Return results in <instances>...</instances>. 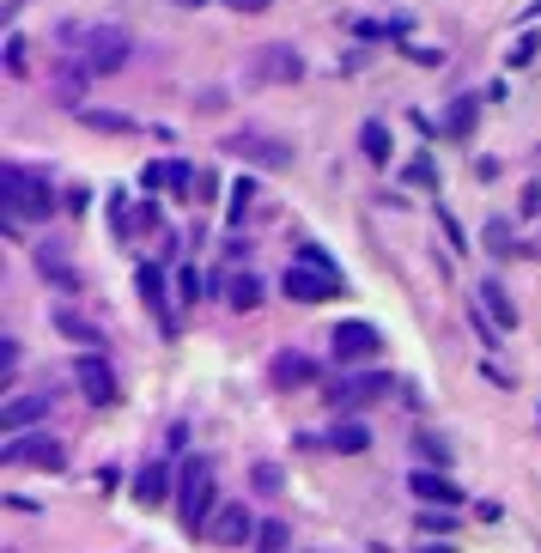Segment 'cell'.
Segmentation results:
<instances>
[{
    "mask_svg": "<svg viewBox=\"0 0 541 553\" xmlns=\"http://www.w3.org/2000/svg\"><path fill=\"white\" fill-rule=\"evenodd\" d=\"M213 511H219V474H213L207 456H195V462H183V474H177V517H183L189 535H207Z\"/></svg>",
    "mask_w": 541,
    "mask_h": 553,
    "instance_id": "cell-1",
    "label": "cell"
},
{
    "mask_svg": "<svg viewBox=\"0 0 541 553\" xmlns=\"http://www.w3.org/2000/svg\"><path fill=\"white\" fill-rule=\"evenodd\" d=\"M280 292H286L292 304H329V298L341 292V274H335V262H329L317 244H304V250H298V262L286 268Z\"/></svg>",
    "mask_w": 541,
    "mask_h": 553,
    "instance_id": "cell-2",
    "label": "cell"
},
{
    "mask_svg": "<svg viewBox=\"0 0 541 553\" xmlns=\"http://www.w3.org/2000/svg\"><path fill=\"white\" fill-rule=\"evenodd\" d=\"M0 201H7V225L19 231V219H49L55 189L43 177H31L25 165H0Z\"/></svg>",
    "mask_w": 541,
    "mask_h": 553,
    "instance_id": "cell-3",
    "label": "cell"
},
{
    "mask_svg": "<svg viewBox=\"0 0 541 553\" xmlns=\"http://www.w3.org/2000/svg\"><path fill=\"white\" fill-rule=\"evenodd\" d=\"M0 462H7V468H43V474H61V468H67V444L49 438V432H19V438H7Z\"/></svg>",
    "mask_w": 541,
    "mask_h": 553,
    "instance_id": "cell-4",
    "label": "cell"
},
{
    "mask_svg": "<svg viewBox=\"0 0 541 553\" xmlns=\"http://www.w3.org/2000/svg\"><path fill=\"white\" fill-rule=\"evenodd\" d=\"M128 55H134V43H128V31H116V25H98V31L80 37V61H86V73H122Z\"/></svg>",
    "mask_w": 541,
    "mask_h": 553,
    "instance_id": "cell-5",
    "label": "cell"
},
{
    "mask_svg": "<svg viewBox=\"0 0 541 553\" xmlns=\"http://www.w3.org/2000/svg\"><path fill=\"white\" fill-rule=\"evenodd\" d=\"M225 152H231V158H244V165H256V171H286V165H292V146H286L280 134H256V128L231 134V140H225Z\"/></svg>",
    "mask_w": 541,
    "mask_h": 553,
    "instance_id": "cell-6",
    "label": "cell"
},
{
    "mask_svg": "<svg viewBox=\"0 0 541 553\" xmlns=\"http://www.w3.org/2000/svg\"><path fill=\"white\" fill-rule=\"evenodd\" d=\"M329 347H335V365H365V359L383 353V329L365 323V316H353V323H335Z\"/></svg>",
    "mask_w": 541,
    "mask_h": 553,
    "instance_id": "cell-7",
    "label": "cell"
},
{
    "mask_svg": "<svg viewBox=\"0 0 541 553\" xmlns=\"http://www.w3.org/2000/svg\"><path fill=\"white\" fill-rule=\"evenodd\" d=\"M250 73L262 79V86H292V79H304V55L292 43H262L250 55Z\"/></svg>",
    "mask_w": 541,
    "mask_h": 553,
    "instance_id": "cell-8",
    "label": "cell"
},
{
    "mask_svg": "<svg viewBox=\"0 0 541 553\" xmlns=\"http://www.w3.org/2000/svg\"><path fill=\"white\" fill-rule=\"evenodd\" d=\"M55 414V395L49 389H31V395H7V402H0V432H31L37 420H49Z\"/></svg>",
    "mask_w": 541,
    "mask_h": 553,
    "instance_id": "cell-9",
    "label": "cell"
},
{
    "mask_svg": "<svg viewBox=\"0 0 541 553\" xmlns=\"http://www.w3.org/2000/svg\"><path fill=\"white\" fill-rule=\"evenodd\" d=\"M256 517H250V505H219L213 511V523H207V541L213 547H256Z\"/></svg>",
    "mask_w": 541,
    "mask_h": 553,
    "instance_id": "cell-10",
    "label": "cell"
},
{
    "mask_svg": "<svg viewBox=\"0 0 541 553\" xmlns=\"http://www.w3.org/2000/svg\"><path fill=\"white\" fill-rule=\"evenodd\" d=\"M73 377H80V395H86L92 408H110V402H116V371H110L98 353H80V359H73Z\"/></svg>",
    "mask_w": 541,
    "mask_h": 553,
    "instance_id": "cell-11",
    "label": "cell"
},
{
    "mask_svg": "<svg viewBox=\"0 0 541 553\" xmlns=\"http://www.w3.org/2000/svg\"><path fill=\"white\" fill-rule=\"evenodd\" d=\"M390 389H396V377L365 371V377H341V383H335V402H341V408H371V402H383Z\"/></svg>",
    "mask_w": 541,
    "mask_h": 553,
    "instance_id": "cell-12",
    "label": "cell"
},
{
    "mask_svg": "<svg viewBox=\"0 0 541 553\" xmlns=\"http://www.w3.org/2000/svg\"><path fill=\"white\" fill-rule=\"evenodd\" d=\"M408 487H414L426 505H444V511H450V505H462V487L450 481V474H438V468H420V474H408Z\"/></svg>",
    "mask_w": 541,
    "mask_h": 553,
    "instance_id": "cell-13",
    "label": "cell"
},
{
    "mask_svg": "<svg viewBox=\"0 0 541 553\" xmlns=\"http://www.w3.org/2000/svg\"><path fill=\"white\" fill-rule=\"evenodd\" d=\"M274 383L280 389H304V383H317V365H311V353H274Z\"/></svg>",
    "mask_w": 541,
    "mask_h": 553,
    "instance_id": "cell-14",
    "label": "cell"
},
{
    "mask_svg": "<svg viewBox=\"0 0 541 553\" xmlns=\"http://www.w3.org/2000/svg\"><path fill=\"white\" fill-rule=\"evenodd\" d=\"M134 499H140V505H165V499H171V468H165V462H146V468L134 474Z\"/></svg>",
    "mask_w": 541,
    "mask_h": 553,
    "instance_id": "cell-15",
    "label": "cell"
},
{
    "mask_svg": "<svg viewBox=\"0 0 541 553\" xmlns=\"http://www.w3.org/2000/svg\"><path fill=\"white\" fill-rule=\"evenodd\" d=\"M134 286H140V304H152V310H159V323H165V335H171V304H165V274H159V268L146 262V268L134 274Z\"/></svg>",
    "mask_w": 541,
    "mask_h": 553,
    "instance_id": "cell-16",
    "label": "cell"
},
{
    "mask_svg": "<svg viewBox=\"0 0 541 553\" xmlns=\"http://www.w3.org/2000/svg\"><path fill=\"white\" fill-rule=\"evenodd\" d=\"M37 268H43V280H49V286H61V292H80V274H73V262H67L55 244H43V250H37Z\"/></svg>",
    "mask_w": 541,
    "mask_h": 553,
    "instance_id": "cell-17",
    "label": "cell"
},
{
    "mask_svg": "<svg viewBox=\"0 0 541 553\" xmlns=\"http://www.w3.org/2000/svg\"><path fill=\"white\" fill-rule=\"evenodd\" d=\"M481 304L493 310V329H499V335L517 329V304H511V292H505L499 280H481Z\"/></svg>",
    "mask_w": 541,
    "mask_h": 553,
    "instance_id": "cell-18",
    "label": "cell"
},
{
    "mask_svg": "<svg viewBox=\"0 0 541 553\" xmlns=\"http://www.w3.org/2000/svg\"><path fill=\"white\" fill-rule=\"evenodd\" d=\"M475 116H481V98H456V104L444 110V134H450V140H469Z\"/></svg>",
    "mask_w": 541,
    "mask_h": 553,
    "instance_id": "cell-19",
    "label": "cell"
},
{
    "mask_svg": "<svg viewBox=\"0 0 541 553\" xmlns=\"http://www.w3.org/2000/svg\"><path fill=\"white\" fill-rule=\"evenodd\" d=\"M365 444H371V432H365L359 420H335V426H329V450H341V456H359Z\"/></svg>",
    "mask_w": 541,
    "mask_h": 553,
    "instance_id": "cell-20",
    "label": "cell"
},
{
    "mask_svg": "<svg viewBox=\"0 0 541 553\" xmlns=\"http://www.w3.org/2000/svg\"><path fill=\"white\" fill-rule=\"evenodd\" d=\"M359 152L371 158V165H390V128H383V122H365V128H359Z\"/></svg>",
    "mask_w": 541,
    "mask_h": 553,
    "instance_id": "cell-21",
    "label": "cell"
},
{
    "mask_svg": "<svg viewBox=\"0 0 541 553\" xmlns=\"http://www.w3.org/2000/svg\"><path fill=\"white\" fill-rule=\"evenodd\" d=\"M225 298H231V310H256V304H262V280H256V274H231Z\"/></svg>",
    "mask_w": 541,
    "mask_h": 553,
    "instance_id": "cell-22",
    "label": "cell"
},
{
    "mask_svg": "<svg viewBox=\"0 0 541 553\" xmlns=\"http://www.w3.org/2000/svg\"><path fill=\"white\" fill-rule=\"evenodd\" d=\"M286 547H292V523L262 517V529H256V553H286Z\"/></svg>",
    "mask_w": 541,
    "mask_h": 553,
    "instance_id": "cell-23",
    "label": "cell"
},
{
    "mask_svg": "<svg viewBox=\"0 0 541 553\" xmlns=\"http://www.w3.org/2000/svg\"><path fill=\"white\" fill-rule=\"evenodd\" d=\"M55 329H61L67 341H86V347H92V341H104V335L86 323V316H73V310H61V316H55Z\"/></svg>",
    "mask_w": 541,
    "mask_h": 553,
    "instance_id": "cell-24",
    "label": "cell"
},
{
    "mask_svg": "<svg viewBox=\"0 0 541 553\" xmlns=\"http://www.w3.org/2000/svg\"><path fill=\"white\" fill-rule=\"evenodd\" d=\"M86 122L104 128V134H134V122H128V116H110V110H86Z\"/></svg>",
    "mask_w": 541,
    "mask_h": 553,
    "instance_id": "cell-25",
    "label": "cell"
},
{
    "mask_svg": "<svg viewBox=\"0 0 541 553\" xmlns=\"http://www.w3.org/2000/svg\"><path fill=\"white\" fill-rule=\"evenodd\" d=\"M250 207H256V183H250V177H244V183H238V189H231V219H244V213H250Z\"/></svg>",
    "mask_w": 541,
    "mask_h": 553,
    "instance_id": "cell-26",
    "label": "cell"
},
{
    "mask_svg": "<svg viewBox=\"0 0 541 553\" xmlns=\"http://www.w3.org/2000/svg\"><path fill=\"white\" fill-rule=\"evenodd\" d=\"M25 67H31V61H25V37H7V73L25 79Z\"/></svg>",
    "mask_w": 541,
    "mask_h": 553,
    "instance_id": "cell-27",
    "label": "cell"
},
{
    "mask_svg": "<svg viewBox=\"0 0 541 553\" xmlns=\"http://www.w3.org/2000/svg\"><path fill=\"white\" fill-rule=\"evenodd\" d=\"M13 371H19V341L0 347V383H13Z\"/></svg>",
    "mask_w": 541,
    "mask_h": 553,
    "instance_id": "cell-28",
    "label": "cell"
},
{
    "mask_svg": "<svg viewBox=\"0 0 541 553\" xmlns=\"http://www.w3.org/2000/svg\"><path fill=\"white\" fill-rule=\"evenodd\" d=\"M177 292H183V304H195V298H201V274L183 268V274H177Z\"/></svg>",
    "mask_w": 541,
    "mask_h": 553,
    "instance_id": "cell-29",
    "label": "cell"
},
{
    "mask_svg": "<svg viewBox=\"0 0 541 553\" xmlns=\"http://www.w3.org/2000/svg\"><path fill=\"white\" fill-rule=\"evenodd\" d=\"M420 529H426V535H450L456 523H450V511H426V517H420Z\"/></svg>",
    "mask_w": 541,
    "mask_h": 553,
    "instance_id": "cell-30",
    "label": "cell"
},
{
    "mask_svg": "<svg viewBox=\"0 0 541 553\" xmlns=\"http://www.w3.org/2000/svg\"><path fill=\"white\" fill-rule=\"evenodd\" d=\"M256 493H280V468H274V462L256 468Z\"/></svg>",
    "mask_w": 541,
    "mask_h": 553,
    "instance_id": "cell-31",
    "label": "cell"
},
{
    "mask_svg": "<svg viewBox=\"0 0 541 553\" xmlns=\"http://www.w3.org/2000/svg\"><path fill=\"white\" fill-rule=\"evenodd\" d=\"M487 237H493V250H499V256H517V244H511V225H487Z\"/></svg>",
    "mask_w": 541,
    "mask_h": 553,
    "instance_id": "cell-32",
    "label": "cell"
},
{
    "mask_svg": "<svg viewBox=\"0 0 541 553\" xmlns=\"http://www.w3.org/2000/svg\"><path fill=\"white\" fill-rule=\"evenodd\" d=\"M535 55H541V37H523V43L511 49V61H517V67H523V61H535Z\"/></svg>",
    "mask_w": 541,
    "mask_h": 553,
    "instance_id": "cell-33",
    "label": "cell"
},
{
    "mask_svg": "<svg viewBox=\"0 0 541 553\" xmlns=\"http://www.w3.org/2000/svg\"><path fill=\"white\" fill-rule=\"evenodd\" d=\"M225 7H231V13H268L274 0H225Z\"/></svg>",
    "mask_w": 541,
    "mask_h": 553,
    "instance_id": "cell-34",
    "label": "cell"
},
{
    "mask_svg": "<svg viewBox=\"0 0 541 553\" xmlns=\"http://www.w3.org/2000/svg\"><path fill=\"white\" fill-rule=\"evenodd\" d=\"M420 450H426V456H438V462H450V450H444V444H438L432 432H420Z\"/></svg>",
    "mask_w": 541,
    "mask_h": 553,
    "instance_id": "cell-35",
    "label": "cell"
},
{
    "mask_svg": "<svg viewBox=\"0 0 541 553\" xmlns=\"http://www.w3.org/2000/svg\"><path fill=\"white\" fill-rule=\"evenodd\" d=\"M420 553H450V547H420Z\"/></svg>",
    "mask_w": 541,
    "mask_h": 553,
    "instance_id": "cell-36",
    "label": "cell"
}]
</instances>
